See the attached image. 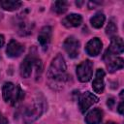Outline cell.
I'll list each match as a JSON object with an SVG mask.
<instances>
[{
    "mask_svg": "<svg viewBox=\"0 0 124 124\" xmlns=\"http://www.w3.org/2000/svg\"><path fill=\"white\" fill-rule=\"evenodd\" d=\"M82 3H83V2H81V1H80V2H78V1H77V2H76V4H77V6H80V5L82 4Z\"/></svg>",
    "mask_w": 124,
    "mask_h": 124,
    "instance_id": "cb8c5ba5",
    "label": "cell"
},
{
    "mask_svg": "<svg viewBox=\"0 0 124 124\" xmlns=\"http://www.w3.org/2000/svg\"><path fill=\"white\" fill-rule=\"evenodd\" d=\"M93 73V63L90 60L82 61L77 67V76L79 81L87 82L92 78Z\"/></svg>",
    "mask_w": 124,
    "mask_h": 124,
    "instance_id": "277c9868",
    "label": "cell"
},
{
    "mask_svg": "<svg viewBox=\"0 0 124 124\" xmlns=\"http://www.w3.org/2000/svg\"><path fill=\"white\" fill-rule=\"evenodd\" d=\"M47 77L54 81H65L68 78L66 74V63L61 54H57L51 61L47 71Z\"/></svg>",
    "mask_w": 124,
    "mask_h": 124,
    "instance_id": "7a4b0ae2",
    "label": "cell"
},
{
    "mask_svg": "<svg viewBox=\"0 0 124 124\" xmlns=\"http://www.w3.org/2000/svg\"><path fill=\"white\" fill-rule=\"evenodd\" d=\"M103 118V111L100 108H93L85 116V122L87 124H99Z\"/></svg>",
    "mask_w": 124,
    "mask_h": 124,
    "instance_id": "4fadbf2b",
    "label": "cell"
},
{
    "mask_svg": "<svg viewBox=\"0 0 124 124\" xmlns=\"http://www.w3.org/2000/svg\"><path fill=\"white\" fill-rule=\"evenodd\" d=\"M1 7L6 11H15L18 9L22 3L20 1H15V0H1L0 1Z\"/></svg>",
    "mask_w": 124,
    "mask_h": 124,
    "instance_id": "2e32d148",
    "label": "cell"
},
{
    "mask_svg": "<svg viewBox=\"0 0 124 124\" xmlns=\"http://www.w3.org/2000/svg\"><path fill=\"white\" fill-rule=\"evenodd\" d=\"M106 20V16L102 13H97L90 18V23L94 28H101Z\"/></svg>",
    "mask_w": 124,
    "mask_h": 124,
    "instance_id": "e0dca14e",
    "label": "cell"
},
{
    "mask_svg": "<svg viewBox=\"0 0 124 124\" xmlns=\"http://www.w3.org/2000/svg\"><path fill=\"white\" fill-rule=\"evenodd\" d=\"M64 49L68 53V55L71 58H75L78 55L79 50V42L75 37H69L66 39V41L63 44Z\"/></svg>",
    "mask_w": 124,
    "mask_h": 124,
    "instance_id": "52a82bcc",
    "label": "cell"
},
{
    "mask_svg": "<svg viewBox=\"0 0 124 124\" xmlns=\"http://www.w3.org/2000/svg\"><path fill=\"white\" fill-rule=\"evenodd\" d=\"M68 8V2L67 1H56L53 5V10L57 14H64L67 11Z\"/></svg>",
    "mask_w": 124,
    "mask_h": 124,
    "instance_id": "ac0fdd59",
    "label": "cell"
},
{
    "mask_svg": "<svg viewBox=\"0 0 124 124\" xmlns=\"http://www.w3.org/2000/svg\"><path fill=\"white\" fill-rule=\"evenodd\" d=\"M104 77H105V72L102 69H98L95 75V78L92 82V88L96 93H102L104 91Z\"/></svg>",
    "mask_w": 124,
    "mask_h": 124,
    "instance_id": "8fae6325",
    "label": "cell"
},
{
    "mask_svg": "<svg viewBox=\"0 0 124 124\" xmlns=\"http://www.w3.org/2000/svg\"><path fill=\"white\" fill-rule=\"evenodd\" d=\"M50 38H51V28L49 26H45L44 28H42L38 36V41L44 49L47 48V46L50 42Z\"/></svg>",
    "mask_w": 124,
    "mask_h": 124,
    "instance_id": "7c38bea8",
    "label": "cell"
},
{
    "mask_svg": "<svg viewBox=\"0 0 124 124\" xmlns=\"http://www.w3.org/2000/svg\"><path fill=\"white\" fill-rule=\"evenodd\" d=\"M23 51H24L23 45H21L20 43L15 41V40L10 41V43L8 44L7 49H6L7 55L10 57H18L19 55L22 54Z\"/></svg>",
    "mask_w": 124,
    "mask_h": 124,
    "instance_id": "9c48e42d",
    "label": "cell"
},
{
    "mask_svg": "<svg viewBox=\"0 0 124 124\" xmlns=\"http://www.w3.org/2000/svg\"><path fill=\"white\" fill-rule=\"evenodd\" d=\"M99 99L97 96H95L94 94L90 93V92H85L83 93L78 100V107L80 108L81 112H85L92 105L98 103Z\"/></svg>",
    "mask_w": 124,
    "mask_h": 124,
    "instance_id": "8992f818",
    "label": "cell"
},
{
    "mask_svg": "<svg viewBox=\"0 0 124 124\" xmlns=\"http://www.w3.org/2000/svg\"><path fill=\"white\" fill-rule=\"evenodd\" d=\"M123 49H124L123 40L120 37H112V39L110 41V45L104 55V59L107 61V60L112 58L114 55L122 53Z\"/></svg>",
    "mask_w": 124,
    "mask_h": 124,
    "instance_id": "5b68a950",
    "label": "cell"
},
{
    "mask_svg": "<svg viewBox=\"0 0 124 124\" xmlns=\"http://www.w3.org/2000/svg\"><path fill=\"white\" fill-rule=\"evenodd\" d=\"M102 46L103 44L99 38H93L86 44L85 50L87 54H89L90 56H96L100 53L102 49Z\"/></svg>",
    "mask_w": 124,
    "mask_h": 124,
    "instance_id": "30bf717a",
    "label": "cell"
},
{
    "mask_svg": "<svg viewBox=\"0 0 124 124\" xmlns=\"http://www.w3.org/2000/svg\"><path fill=\"white\" fill-rule=\"evenodd\" d=\"M123 106H124L123 102H121V103L119 104V106H118V112H119L120 114H123V112H124V108H123Z\"/></svg>",
    "mask_w": 124,
    "mask_h": 124,
    "instance_id": "44dd1931",
    "label": "cell"
},
{
    "mask_svg": "<svg viewBox=\"0 0 124 124\" xmlns=\"http://www.w3.org/2000/svg\"><path fill=\"white\" fill-rule=\"evenodd\" d=\"M106 124H117V123H115V122H112V121H108V122H107Z\"/></svg>",
    "mask_w": 124,
    "mask_h": 124,
    "instance_id": "d4e9b609",
    "label": "cell"
},
{
    "mask_svg": "<svg viewBox=\"0 0 124 124\" xmlns=\"http://www.w3.org/2000/svg\"><path fill=\"white\" fill-rule=\"evenodd\" d=\"M2 94L5 102L15 106L24 98L23 90L13 82H5L2 87Z\"/></svg>",
    "mask_w": 124,
    "mask_h": 124,
    "instance_id": "3957f363",
    "label": "cell"
},
{
    "mask_svg": "<svg viewBox=\"0 0 124 124\" xmlns=\"http://www.w3.org/2000/svg\"><path fill=\"white\" fill-rule=\"evenodd\" d=\"M116 30H117V27H116L115 23H114L112 20H110V21L108 22V24L107 25V28H106V33H107V35L112 36V35L116 32Z\"/></svg>",
    "mask_w": 124,
    "mask_h": 124,
    "instance_id": "d6986e66",
    "label": "cell"
},
{
    "mask_svg": "<svg viewBox=\"0 0 124 124\" xmlns=\"http://www.w3.org/2000/svg\"><path fill=\"white\" fill-rule=\"evenodd\" d=\"M4 42H5V40H4V36H3V35H0V47L4 45Z\"/></svg>",
    "mask_w": 124,
    "mask_h": 124,
    "instance_id": "603a6c76",
    "label": "cell"
},
{
    "mask_svg": "<svg viewBox=\"0 0 124 124\" xmlns=\"http://www.w3.org/2000/svg\"><path fill=\"white\" fill-rule=\"evenodd\" d=\"M113 104H114V101H113V99H108V102H107V105L109 107V108H112V106H113Z\"/></svg>",
    "mask_w": 124,
    "mask_h": 124,
    "instance_id": "7402d4cb",
    "label": "cell"
},
{
    "mask_svg": "<svg viewBox=\"0 0 124 124\" xmlns=\"http://www.w3.org/2000/svg\"><path fill=\"white\" fill-rule=\"evenodd\" d=\"M0 124H8V119L0 112Z\"/></svg>",
    "mask_w": 124,
    "mask_h": 124,
    "instance_id": "ffe728a7",
    "label": "cell"
},
{
    "mask_svg": "<svg viewBox=\"0 0 124 124\" xmlns=\"http://www.w3.org/2000/svg\"><path fill=\"white\" fill-rule=\"evenodd\" d=\"M37 59H38V58H36L33 54L30 53V54L23 60V62H22L21 65H20V69H19L20 75H21L22 78H29V77L31 76L32 69H33V67L35 66V62H36Z\"/></svg>",
    "mask_w": 124,
    "mask_h": 124,
    "instance_id": "ba28073f",
    "label": "cell"
},
{
    "mask_svg": "<svg viewBox=\"0 0 124 124\" xmlns=\"http://www.w3.org/2000/svg\"><path fill=\"white\" fill-rule=\"evenodd\" d=\"M82 22V17L77 14H71L63 19V24L67 27H77Z\"/></svg>",
    "mask_w": 124,
    "mask_h": 124,
    "instance_id": "5bb4252c",
    "label": "cell"
},
{
    "mask_svg": "<svg viewBox=\"0 0 124 124\" xmlns=\"http://www.w3.org/2000/svg\"><path fill=\"white\" fill-rule=\"evenodd\" d=\"M107 67L109 73H113L123 68V59L121 57H112L107 60Z\"/></svg>",
    "mask_w": 124,
    "mask_h": 124,
    "instance_id": "9a60e30c",
    "label": "cell"
},
{
    "mask_svg": "<svg viewBox=\"0 0 124 124\" xmlns=\"http://www.w3.org/2000/svg\"><path fill=\"white\" fill-rule=\"evenodd\" d=\"M44 109L45 101L43 99L37 98L34 101L25 105L23 108H19L15 115V119H16L19 123L31 124L42 115Z\"/></svg>",
    "mask_w": 124,
    "mask_h": 124,
    "instance_id": "6da1fadb",
    "label": "cell"
}]
</instances>
